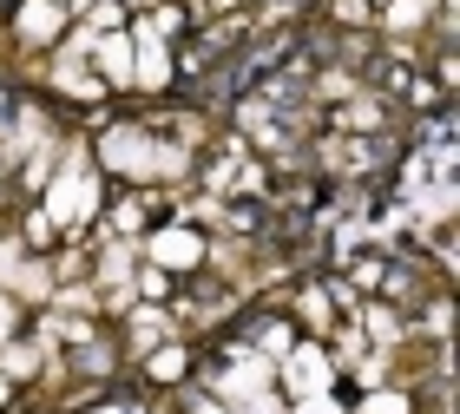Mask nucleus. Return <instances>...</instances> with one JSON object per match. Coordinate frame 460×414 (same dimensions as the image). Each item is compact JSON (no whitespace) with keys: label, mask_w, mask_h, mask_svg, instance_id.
Instances as JSON below:
<instances>
[{"label":"nucleus","mask_w":460,"mask_h":414,"mask_svg":"<svg viewBox=\"0 0 460 414\" xmlns=\"http://www.w3.org/2000/svg\"><path fill=\"white\" fill-rule=\"evenodd\" d=\"M99 164L132 184H152V178H184V164H191V152H178V145H164L152 126H112L99 132Z\"/></svg>","instance_id":"1"},{"label":"nucleus","mask_w":460,"mask_h":414,"mask_svg":"<svg viewBox=\"0 0 460 414\" xmlns=\"http://www.w3.org/2000/svg\"><path fill=\"white\" fill-rule=\"evenodd\" d=\"M40 217H47L53 231H79V224H93L99 217V172H86V164L59 172L47 184V198H40Z\"/></svg>","instance_id":"2"},{"label":"nucleus","mask_w":460,"mask_h":414,"mask_svg":"<svg viewBox=\"0 0 460 414\" xmlns=\"http://www.w3.org/2000/svg\"><path fill=\"white\" fill-rule=\"evenodd\" d=\"M283 388L289 395H336V356H329L323 342H296L283 356Z\"/></svg>","instance_id":"3"},{"label":"nucleus","mask_w":460,"mask_h":414,"mask_svg":"<svg viewBox=\"0 0 460 414\" xmlns=\"http://www.w3.org/2000/svg\"><path fill=\"white\" fill-rule=\"evenodd\" d=\"M145 263L164 277H178V270H198L204 263V237L191 231V224H164V231L145 237Z\"/></svg>","instance_id":"4"},{"label":"nucleus","mask_w":460,"mask_h":414,"mask_svg":"<svg viewBox=\"0 0 460 414\" xmlns=\"http://www.w3.org/2000/svg\"><path fill=\"white\" fill-rule=\"evenodd\" d=\"M13 33L27 40V47H53V40L66 33V0H20Z\"/></svg>","instance_id":"5"},{"label":"nucleus","mask_w":460,"mask_h":414,"mask_svg":"<svg viewBox=\"0 0 460 414\" xmlns=\"http://www.w3.org/2000/svg\"><path fill=\"white\" fill-rule=\"evenodd\" d=\"M132 86H145V92H164L172 86V47L164 40H152V33H132Z\"/></svg>","instance_id":"6"},{"label":"nucleus","mask_w":460,"mask_h":414,"mask_svg":"<svg viewBox=\"0 0 460 414\" xmlns=\"http://www.w3.org/2000/svg\"><path fill=\"white\" fill-rule=\"evenodd\" d=\"M93 59H99V73H106V86H132V33H99Z\"/></svg>","instance_id":"7"},{"label":"nucleus","mask_w":460,"mask_h":414,"mask_svg":"<svg viewBox=\"0 0 460 414\" xmlns=\"http://www.w3.org/2000/svg\"><path fill=\"white\" fill-rule=\"evenodd\" d=\"M296 316L316 329V336H329V329H336V303H329L323 283H303V289H296Z\"/></svg>","instance_id":"8"},{"label":"nucleus","mask_w":460,"mask_h":414,"mask_svg":"<svg viewBox=\"0 0 460 414\" xmlns=\"http://www.w3.org/2000/svg\"><path fill=\"white\" fill-rule=\"evenodd\" d=\"M158 342H172V316H164V309H132V348L152 356Z\"/></svg>","instance_id":"9"},{"label":"nucleus","mask_w":460,"mask_h":414,"mask_svg":"<svg viewBox=\"0 0 460 414\" xmlns=\"http://www.w3.org/2000/svg\"><path fill=\"white\" fill-rule=\"evenodd\" d=\"M382 20H388V33H421L428 27V0H388V7H382Z\"/></svg>","instance_id":"10"},{"label":"nucleus","mask_w":460,"mask_h":414,"mask_svg":"<svg viewBox=\"0 0 460 414\" xmlns=\"http://www.w3.org/2000/svg\"><path fill=\"white\" fill-rule=\"evenodd\" d=\"M184 368H191V356H184L178 342H158L152 356H145V375H152V382H178Z\"/></svg>","instance_id":"11"},{"label":"nucleus","mask_w":460,"mask_h":414,"mask_svg":"<svg viewBox=\"0 0 460 414\" xmlns=\"http://www.w3.org/2000/svg\"><path fill=\"white\" fill-rule=\"evenodd\" d=\"M362 414H414V401L402 395V388H368V395H362Z\"/></svg>","instance_id":"12"},{"label":"nucleus","mask_w":460,"mask_h":414,"mask_svg":"<svg viewBox=\"0 0 460 414\" xmlns=\"http://www.w3.org/2000/svg\"><path fill=\"white\" fill-rule=\"evenodd\" d=\"M145 231V198H125L112 211V237H138Z\"/></svg>","instance_id":"13"},{"label":"nucleus","mask_w":460,"mask_h":414,"mask_svg":"<svg viewBox=\"0 0 460 414\" xmlns=\"http://www.w3.org/2000/svg\"><path fill=\"white\" fill-rule=\"evenodd\" d=\"M132 289H138L145 303H164V296H172V277H164V270H152V263H145V270L132 277Z\"/></svg>","instance_id":"14"},{"label":"nucleus","mask_w":460,"mask_h":414,"mask_svg":"<svg viewBox=\"0 0 460 414\" xmlns=\"http://www.w3.org/2000/svg\"><path fill=\"white\" fill-rule=\"evenodd\" d=\"M289 414H342V401H336V395H303Z\"/></svg>","instance_id":"15"},{"label":"nucleus","mask_w":460,"mask_h":414,"mask_svg":"<svg viewBox=\"0 0 460 414\" xmlns=\"http://www.w3.org/2000/svg\"><path fill=\"white\" fill-rule=\"evenodd\" d=\"M375 7H368V0H336V20H342V27H362V20H368Z\"/></svg>","instance_id":"16"},{"label":"nucleus","mask_w":460,"mask_h":414,"mask_svg":"<svg viewBox=\"0 0 460 414\" xmlns=\"http://www.w3.org/2000/svg\"><path fill=\"white\" fill-rule=\"evenodd\" d=\"M191 414H230V408H217V401H198V408H191Z\"/></svg>","instance_id":"17"},{"label":"nucleus","mask_w":460,"mask_h":414,"mask_svg":"<svg viewBox=\"0 0 460 414\" xmlns=\"http://www.w3.org/2000/svg\"><path fill=\"white\" fill-rule=\"evenodd\" d=\"M7 395H13V382H7V375H0V408H7Z\"/></svg>","instance_id":"18"},{"label":"nucleus","mask_w":460,"mask_h":414,"mask_svg":"<svg viewBox=\"0 0 460 414\" xmlns=\"http://www.w3.org/2000/svg\"><path fill=\"white\" fill-rule=\"evenodd\" d=\"M86 414H125V408H112V401H106V408H86Z\"/></svg>","instance_id":"19"},{"label":"nucleus","mask_w":460,"mask_h":414,"mask_svg":"<svg viewBox=\"0 0 460 414\" xmlns=\"http://www.w3.org/2000/svg\"><path fill=\"white\" fill-rule=\"evenodd\" d=\"M125 414H145V408H125Z\"/></svg>","instance_id":"20"},{"label":"nucleus","mask_w":460,"mask_h":414,"mask_svg":"<svg viewBox=\"0 0 460 414\" xmlns=\"http://www.w3.org/2000/svg\"><path fill=\"white\" fill-rule=\"evenodd\" d=\"M0 106H7V92H0Z\"/></svg>","instance_id":"21"},{"label":"nucleus","mask_w":460,"mask_h":414,"mask_svg":"<svg viewBox=\"0 0 460 414\" xmlns=\"http://www.w3.org/2000/svg\"><path fill=\"white\" fill-rule=\"evenodd\" d=\"M119 7H125V0H119Z\"/></svg>","instance_id":"22"}]
</instances>
